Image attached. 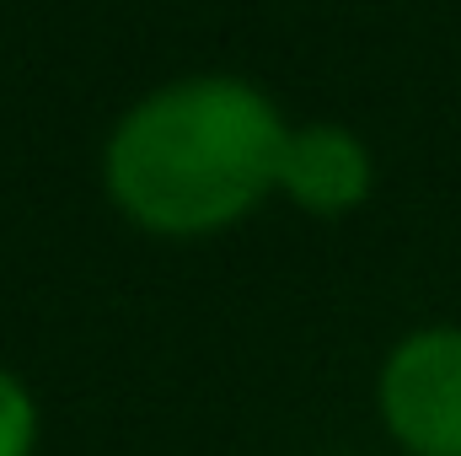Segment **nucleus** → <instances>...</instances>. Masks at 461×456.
I'll return each mask as SVG.
<instances>
[{
	"label": "nucleus",
	"instance_id": "obj_3",
	"mask_svg": "<svg viewBox=\"0 0 461 456\" xmlns=\"http://www.w3.org/2000/svg\"><path fill=\"white\" fill-rule=\"evenodd\" d=\"M375 161L365 140L344 123H301L285 140L279 156V194L301 205L306 215H348L370 199Z\"/></svg>",
	"mask_w": 461,
	"mask_h": 456
},
{
	"label": "nucleus",
	"instance_id": "obj_2",
	"mask_svg": "<svg viewBox=\"0 0 461 456\" xmlns=\"http://www.w3.org/2000/svg\"><path fill=\"white\" fill-rule=\"evenodd\" d=\"M381 424L408 456H461V328L429 323L397 343L375 381Z\"/></svg>",
	"mask_w": 461,
	"mask_h": 456
},
{
	"label": "nucleus",
	"instance_id": "obj_1",
	"mask_svg": "<svg viewBox=\"0 0 461 456\" xmlns=\"http://www.w3.org/2000/svg\"><path fill=\"white\" fill-rule=\"evenodd\" d=\"M285 140L290 123L252 81L188 76L118 118L103 178L134 226L210 236L274 194Z\"/></svg>",
	"mask_w": 461,
	"mask_h": 456
},
{
	"label": "nucleus",
	"instance_id": "obj_4",
	"mask_svg": "<svg viewBox=\"0 0 461 456\" xmlns=\"http://www.w3.org/2000/svg\"><path fill=\"white\" fill-rule=\"evenodd\" d=\"M32 446H38V403L11 370H0V456H32Z\"/></svg>",
	"mask_w": 461,
	"mask_h": 456
}]
</instances>
